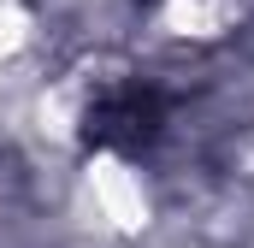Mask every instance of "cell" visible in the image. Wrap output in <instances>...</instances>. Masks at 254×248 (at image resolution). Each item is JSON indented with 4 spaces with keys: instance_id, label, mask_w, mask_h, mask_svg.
<instances>
[{
    "instance_id": "6da1fadb",
    "label": "cell",
    "mask_w": 254,
    "mask_h": 248,
    "mask_svg": "<svg viewBox=\"0 0 254 248\" xmlns=\"http://www.w3.org/2000/svg\"><path fill=\"white\" fill-rule=\"evenodd\" d=\"M89 130H95L101 142H142V136L154 130V101H148L142 89H125V95H113V101H101V107L89 113Z\"/></svg>"
}]
</instances>
